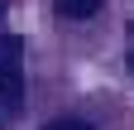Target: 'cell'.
Segmentation results:
<instances>
[{
    "instance_id": "6da1fadb",
    "label": "cell",
    "mask_w": 134,
    "mask_h": 130,
    "mask_svg": "<svg viewBox=\"0 0 134 130\" xmlns=\"http://www.w3.org/2000/svg\"><path fill=\"white\" fill-rule=\"evenodd\" d=\"M0 101H24V43L19 34H0Z\"/></svg>"
},
{
    "instance_id": "3957f363",
    "label": "cell",
    "mask_w": 134,
    "mask_h": 130,
    "mask_svg": "<svg viewBox=\"0 0 134 130\" xmlns=\"http://www.w3.org/2000/svg\"><path fill=\"white\" fill-rule=\"evenodd\" d=\"M43 130H91L86 121H77V116H62V121H48Z\"/></svg>"
},
{
    "instance_id": "7a4b0ae2",
    "label": "cell",
    "mask_w": 134,
    "mask_h": 130,
    "mask_svg": "<svg viewBox=\"0 0 134 130\" xmlns=\"http://www.w3.org/2000/svg\"><path fill=\"white\" fill-rule=\"evenodd\" d=\"M53 10L62 14V19H91V14L100 10V0H53Z\"/></svg>"
},
{
    "instance_id": "5b68a950",
    "label": "cell",
    "mask_w": 134,
    "mask_h": 130,
    "mask_svg": "<svg viewBox=\"0 0 134 130\" xmlns=\"http://www.w3.org/2000/svg\"><path fill=\"white\" fill-rule=\"evenodd\" d=\"M0 130H5V116H0Z\"/></svg>"
},
{
    "instance_id": "277c9868",
    "label": "cell",
    "mask_w": 134,
    "mask_h": 130,
    "mask_svg": "<svg viewBox=\"0 0 134 130\" xmlns=\"http://www.w3.org/2000/svg\"><path fill=\"white\" fill-rule=\"evenodd\" d=\"M129 72H134V53H129Z\"/></svg>"
}]
</instances>
